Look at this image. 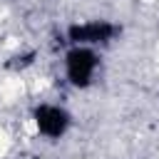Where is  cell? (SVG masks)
<instances>
[{
    "instance_id": "1",
    "label": "cell",
    "mask_w": 159,
    "mask_h": 159,
    "mask_svg": "<svg viewBox=\"0 0 159 159\" xmlns=\"http://www.w3.org/2000/svg\"><path fill=\"white\" fill-rule=\"evenodd\" d=\"M102 67V55L97 47L87 45H70L62 52V80L72 89H89L97 80V72Z\"/></svg>"
},
{
    "instance_id": "2",
    "label": "cell",
    "mask_w": 159,
    "mask_h": 159,
    "mask_svg": "<svg viewBox=\"0 0 159 159\" xmlns=\"http://www.w3.org/2000/svg\"><path fill=\"white\" fill-rule=\"evenodd\" d=\"M30 124L45 142H62L72 129V114L60 102H35L30 109Z\"/></svg>"
},
{
    "instance_id": "3",
    "label": "cell",
    "mask_w": 159,
    "mask_h": 159,
    "mask_svg": "<svg viewBox=\"0 0 159 159\" xmlns=\"http://www.w3.org/2000/svg\"><path fill=\"white\" fill-rule=\"evenodd\" d=\"M122 35V25L107 17H89V20H72L65 27L67 45H87V47H104Z\"/></svg>"
}]
</instances>
